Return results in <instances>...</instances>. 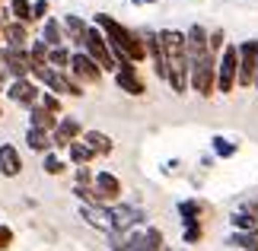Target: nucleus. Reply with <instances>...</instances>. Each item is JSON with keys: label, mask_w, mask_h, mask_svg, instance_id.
<instances>
[{"label": "nucleus", "mask_w": 258, "mask_h": 251, "mask_svg": "<svg viewBox=\"0 0 258 251\" xmlns=\"http://www.w3.org/2000/svg\"><path fill=\"white\" fill-rule=\"evenodd\" d=\"M230 223L236 226V232H252V229H258V219L255 213H245V210H239V213L230 216Z\"/></svg>", "instance_id": "nucleus-23"}, {"label": "nucleus", "mask_w": 258, "mask_h": 251, "mask_svg": "<svg viewBox=\"0 0 258 251\" xmlns=\"http://www.w3.org/2000/svg\"><path fill=\"white\" fill-rule=\"evenodd\" d=\"M178 213H182L185 223H191V219H198L201 207H198V200H182V204H178Z\"/></svg>", "instance_id": "nucleus-32"}, {"label": "nucleus", "mask_w": 258, "mask_h": 251, "mask_svg": "<svg viewBox=\"0 0 258 251\" xmlns=\"http://www.w3.org/2000/svg\"><path fill=\"white\" fill-rule=\"evenodd\" d=\"M83 134V124L77 121V118H61V124H57V130H54V146H71V143H77V137Z\"/></svg>", "instance_id": "nucleus-14"}, {"label": "nucleus", "mask_w": 258, "mask_h": 251, "mask_svg": "<svg viewBox=\"0 0 258 251\" xmlns=\"http://www.w3.org/2000/svg\"><path fill=\"white\" fill-rule=\"evenodd\" d=\"M223 42H226V38H223V29H220V32H214V35H211V57H214V54H217V51L223 48Z\"/></svg>", "instance_id": "nucleus-37"}, {"label": "nucleus", "mask_w": 258, "mask_h": 251, "mask_svg": "<svg viewBox=\"0 0 258 251\" xmlns=\"http://www.w3.org/2000/svg\"><path fill=\"white\" fill-rule=\"evenodd\" d=\"M83 48H86V54L99 64V70H115V73H118V61H115L112 48H108V38H105L102 32L89 29V32H86V45H83Z\"/></svg>", "instance_id": "nucleus-5"}, {"label": "nucleus", "mask_w": 258, "mask_h": 251, "mask_svg": "<svg viewBox=\"0 0 258 251\" xmlns=\"http://www.w3.org/2000/svg\"><path fill=\"white\" fill-rule=\"evenodd\" d=\"M236 149H239V146H236L233 140H226V137H214V153H217V156L230 159V156H236Z\"/></svg>", "instance_id": "nucleus-30"}, {"label": "nucleus", "mask_w": 258, "mask_h": 251, "mask_svg": "<svg viewBox=\"0 0 258 251\" xmlns=\"http://www.w3.org/2000/svg\"><path fill=\"white\" fill-rule=\"evenodd\" d=\"M0 172L7 178H16L23 172V156H19V149L13 143H0Z\"/></svg>", "instance_id": "nucleus-15"}, {"label": "nucleus", "mask_w": 258, "mask_h": 251, "mask_svg": "<svg viewBox=\"0 0 258 251\" xmlns=\"http://www.w3.org/2000/svg\"><path fill=\"white\" fill-rule=\"evenodd\" d=\"M48 51H51V48H48L45 42H35L32 45V51H29V57H32V70L48 67Z\"/></svg>", "instance_id": "nucleus-28"}, {"label": "nucleus", "mask_w": 258, "mask_h": 251, "mask_svg": "<svg viewBox=\"0 0 258 251\" xmlns=\"http://www.w3.org/2000/svg\"><path fill=\"white\" fill-rule=\"evenodd\" d=\"M0 57L7 61V70L16 79H29V73H32V57L26 54V48H7Z\"/></svg>", "instance_id": "nucleus-10"}, {"label": "nucleus", "mask_w": 258, "mask_h": 251, "mask_svg": "<svg viewBox=\"0 0 258 251\" xmlns=\"http://www.w3.org/2000/svg\"><path fill=\"white\" fill-rule=\"evenodd\" d=\"M163 251H169V248H163Z\"/></svg>", "instance_id": "nucleus-42"}, {"label": "nucleus", "mask_w": 258, "mask_h": 251, "mask_svg": "<svg viewBox=\"0 0 258 251\" xmlns=\"http://www.w3.org/2000/svg\"><path fill=\"white\" fill-rule=\"evenodd\" d=\"M201 238H204V229H201V223H198V219L185 223V242H188V245H198Z\"/></svg>", "instance_id": "nucleus-31"}, {"label": "nucleus", "mask_w": 258, "mask_h": 251, "mask_svg": "<svg viewBox=\"0 0 258 251\" xmlns=\"http://www.w3.org/2000/svg\"><path fill=\"white\" fill-rule=\"evenodd\" d=\"M188 86H191L198 96H204V99L214 96V86H217V61H214V57H204V61L191 64Z\"/></svg>", "instance_id": "nucleus-3"}, {"label": "nucleus", "mask_w": 258, "mask_h": 251, "mask_svg": "<svg viewBox=\"0 0 258 251\" xmlns=\"http://www.w3.org/2000/svg\"><path fill=\"white\" fill-rule=\"evenodd\" d=\"M0 115H4V108H0Z\"/></svg>", "instance_id": "nucleus-41"}, {"label": "nucleus", "mask_w": 258, "mask_h": 251, "mask_svg": "<svg viewBox=\"0 0 258 251\" xmlns=\"http://www.w3.org/2000/svg\"><path fill=\"white\" fill-rule=\"evenodd\" d=\"M96 26L102 29V35L108 38V48H112L115 61H131V64H137V61H144V57H147L144 35L124 29L121 23H115L108 13H96Z\"/></svg>", "instance_id": "nucleus-1"}, {"label": "nucleus", "mask_w": 258, "mask_h": 251, "mask_svg": "<svg viewBox=\"0 0 258 251\" xmlns=\"http://www.w3.org/2000/svg\"><path fill=\"white\" fill-rule=\"evenodd\" d=\"M29 121H32V127H38V130H48V134H54V130H57V124H61V121H57V118H54L51 112H48L45 105H35L32 112H29Z\"/></svg>", "instance_id": "nucleus-20"}, {"label": "nucleus", "mask_w": 258, "mask_h": 251, "mask_svg": "<svg viewBox=\"0 0 258 251\" xmlns=\"http://www.w3.org/2000/svg\"><path fill=\"white\" fill-rule=\"evenodd\" d=\"M141 219H144V210H141V207H127V204L112 207V223H115V232H121V229L134 226V223H141Z\"/></svg>", "instance_id": "nucleus-17"}, {"label": "nucleus", "mask_w": 258, "mask_h": 251, "mask_svg": "<svg viewBox=\"0 0 258 251\" xmlns=\"http://www.w3.org/2000/svg\"><path fill=\"white\" fill-rule=\"evenodd\" d=\"M71 57L74 54H67V48H51V51H48V67L51 70H67L71 67Z\"/></svg>", "instance_id": "nucleus-25"}, {"label": "nucleus", "mask_w": 258, "mask_h": 251, "mask_svg": "<svg viewBox=\"0 0 258 251\" xmlns=\"http://www.w3.org/2000/svg\"><path fill=\"white\" fill-rule=\"evenodd\" d=\"M10 99H13L16 105H26V108H35L42 93H38V86L32 79H13V86H10Z\"/></svg>", "instance_id": "nucleus-12"}, {"label": "nucleus", "mask_w": 258, "mask_h": 251, "mask_svg": "<svg viewBox=\"0 0 258 251\" xmlns=\"http://www.w3.org/2000/svg\"><path fill=\"white\" fill-rule=\"evenodd\" d=\"M42 42H45L48 48H61V26H57V19H45Z\"/></svg>", "instance_id": "nucleus-24"}, {"label": "nucleus", "mask_w": 258, "mask_h": 251, "mask_svg": "<svg viewBox=\"0 0 258 251\" xmlns=\"http://www.w3.org/2000/svg\"><path fill=\"white\" fill-rule=\"evenodd\" d=\"M80 213H83V219L93 229H99V232H108L112 235L115 232V223H112V210L108 207H89V204H83L80 207Z\"/></svg>", "instance_id": "nucleus-13"}, {"label": "nucleus", "mask_w": 258, "mask_h": 251, "mask_svg": "<svg viewBox=\"0 0 258 251\" xmlns=\"http://www.w3.org/2000/svg\"><path fill=\"white\" fill-rule=\"evenodd\" d=\"M83 143L93 149V153H99V156H108L115 149V143H112V137L108 134H102V130H86L83 134Z\"/></svg>", "instance_id": "nucleus-19"}, {"label": "nucleus", "mask_w": 258, "mask_h": 251, "mask_svg": "<svg viewBox=\"0 0 258 251\" xmlns=\"http://www.w3.org/2000/svg\"><path fill=\"white\" fill-rule=\"evenodd\" d=\"M258 79V42H242L239 45V86H255Z\"/></svg>", "instance_id": "nucleus-6"}, {"label": "nucleus", "mask_w": 258, "mask_h": 251, "mask_svg": "<svg viewBox=\"0 0 258 251\" xmlns=\"http://www.w3.org/2000/svg\"><path fill=\"white\" fill-rule=\"evenodd\" d=\"M10 245H13V229H10V226H0V251H7Z\"/></svg>", "instance_id": "nucleus-36"}, {"label": "nucleus", "mask_w": 258, "mask_h": 251, "mask_svg": "<svg viewBox=\"0 0 258 251\" xmlns=\"http://www.w3.org/2000/svg\"><path fill=\"white\" fill-rule=\"evenodd\" d=\"M64 29H67V35H71V42H74V45H86V32H89V26L83 23L80 16H71V13H67V16H64Z\"/></svg>", "instance_id": "nucleus-22"}, {"label": "nucleus", "mask_w": 258, "mask_h": 251, "mask_svg": "<svg viewBox=\"0 0 258 251\" xmlns=\"http://www.w3.org/2000/svg\"><path fill=\"white\" fill-rule=\"evenodd\" d=\"M32 76L38 79V83H45V86H48V93H57V96H74V99H80V96H83L80 83H77L74 76H67L64 70L38 67V70H32Z\"/></svg>", "instance_id": "nucleus-2"}, {"label": "nucleus", "mask_w": 258, "mask_h": 251, "mask_svg": "<svg viewBox=\"0 0 258 251\" xmlns=\"http://www.w3.org/2000/svg\"><path fill=\"white\" fill-rule=\"evenodd\" d=\"M163 232L160 229H147V232L141 235H134V238H127V242L121 248H115V251H163Z\"/></svg>", "instance_id": "nucleus-11"}, {"label": "nucleus", "mask_w": 258, "mask_h": 251, "mask_svg": "<svg viewBox=\"0 0 258 251\" xmlns=\"http://www.w3.org/2000/svg\"><path fill=\"white\" fill-rule=\"evenodd\" d=\"M38 105H45L51 115H57V112H61V102H57V96H54V93H42V99H38Z\"/></svg>", "instance_id": "nucleus-34"}, {"label": "nucleus", "mask_w": 258, "mask_h": 251, "mask_svg": "<svg viewBox=\"0 0 258 251\" xmlns=\"http://www.w3.org/2000/svg\"><path fill=\"white\" fill-rule=\"evenodd\" d=\"M13 16H16V23H32V4L29 0H13Z\"/></svg>", "instance_id": "nucleus-29"}, {"label": "nucleus", "mask_w": 258, "mask_h": 251, "mask_svg": "<svg viewBox=\"0 0 258 251\" xmlns=\"http://www.w3.org/2000/svg\"><path fill=\"white\" fill-rule=\"evenodd\" d=\"M144 42H147V54H150V61H153L156 76L169 79V61H166V48H163V42H160V32H147Z\"/></svg>", "instance_id": "nucleus-9"}, {"label": "nucleus", "mask_w": 258, "mask_h": 251, "mask_svg": "<svg viewBox=\"0 0 258 251\" xmlns=\"http://www.w3.org/2000/svg\"><path fill=\"white\" fill-rule=\"evenodd\" d=\"M230 242L242 251H258V229H252V232H236Z\"/></svg>", "instance_id": "nucleus-26"}, {"label": "nucleus", "mask_w": 258, "mask_h": 251, "mask_svg": "<svg viewBox=\"0 0 258 251\" xmlns=\"http://www.w3.org/2000/svg\"><path fill=\"white\" fill-rule=\"evenodd\" d=\"M48 16V0H35L32 4V23L35 19H45Z\"/></svg>", "instance_id": "nucleus-35"}, {"label": "nucleus", "mask_w": 258, "mask_h": 251, "mask_svg": "<svg viewBox=\"0 0 258 251\" xmlns=\"http://www.w3.org/2000/svg\"><path fill=\"white\" fill-rule=\"evenodd\" d=\"M0 38H4V29H0Z\"/></svg>", "instance_id": "nucleus-39"}, {"label": "nucleus", "mask_w": 258, "mask_h": 251, "mask_svg": "<svg viewBox=\"0 0 258 251\" xmlns=\"http://www.w3.org/2000/svg\"><path fill=\"white\" fill-rule=\"evenodd\" d=\"M134 7H147V4H160V0H131Z\"/></svg>", "instance_id": "nucleus-38"}, {"label": "nucleus", "mask_w": 258, "mask_h": 251, "mask_svg": "<svg viewBox=\"0 0 258 251\" xmlns=\"http://www.w3.org/2000/svg\"><path fill=\"white\" fill-rule=\"evenodd\" d=\"M93 188H96V194L102 200H118V197H121V182H118L112 172H105V169L96 172V185Z\"/></svg>", "instance_id": "nucleus-16"}, {"label": "nucleus", "mask_w": 258, "mask_h": 251, "mask_svg": "<svg viewBox=\"0 0 258 251\" xmlns=\"http://www.w3.org/2000/svg\"><path fill=\"white\" fill-rule=\"evenodd\" d=\"M115 79H118V89H121V93H127V96H144V93H147V89H144V79L137 76V67H134L131 61H118Z\"/></svg>", "instance_id": "nucleus-7"}, {"label": "nucleus", "mask_w": 258, "mask_h": 251, "mask_svg": "<svg viewBox=\"0 0 258 251\" xmlns=\"http://www.w3.org/2000/svg\"><path fill=\"white\" fill-rule=\"evenodd\" d=\"M4 42H7V48H26V42H29L26 26L23 23H7L4 26Z\"/></svg>", "instance_id": "nucleus-21"}, {"label": "nucleus", "mask_w": 258, "mask_h": 251, "mask_svg": "<svg viewBox=\"0 0 258 251\" xmlns=\"http://www.w3.org/2000/svg\"><path fill=\"white\" fill-rule=\"evenodd\" d=\"M255 89H258V79H255Z\"/></svg>", "instance_id": "nucleus-40"}, {"label": "nucleus", "mask_w": 258, "mask_h": 251, "mask_svg": "<svg viewBox=\"0 0 258 251\" xmlns=\"http://www.w3.org/2000/svg\"><path fill=\"white\" fill-rule=\"evenodd\" d=\"M64 169H67V165H64L54 153H48V156H45V172H48V175H61Z\"/></svg>", "instance_id": "nucleus-33"}, {"label": "nucleus", "mask_w": 258, "mask_h": 251, "mask_svg": "<svg viewBox=\"0 0 258 251\" xmlns=\"http://www.w3.org/2000/svg\"><path fill=\"white\" fill-rule=\"evenodd\" d=\"M26 143L29 149H35V153H51V146H54V137L48 134V130H38V127H29L26 130Z\"/></svg>", "instance_id": "nucleus-18"}, {"label": "nucleus", "mask_w": 258, "mask_h": 251, "mask_svg": "<svg viewBox=\"0 0 258 251\" xmlns=\"http://www.w3.org/2000/svg\"><path fill=\"white\" fill-rule=\"evenodd\" d=\"M236 79H239V48H223V57L217 61V89L223 96L233 93Z\"/></svg>", "instance_id": "nucleus-4"}, {"label": "nucleus", "mask_w": 258, "mask_h": 251, "mask_svg": "<svg viewBox=\"0 0 258 251\" xmlns=\"http://www.w3.org/2000/svg\"><path fill=\"white\" fill-rule=\"evenodd\" d=\"M71 76L80 79V83H99L102 79V70L89 54H74L71 57Z\"/></svg>", "instance_id": "nucleus-8"}, {"label": "nucleus", "mask_w": 258, "mask_h": 251, "mask_svg": "<svg viewBox=\"0 0 258 251\" xmlns=\"http://www.w3.org/2000/svg\"><path fill=\"white\" fill-rule=\"evenodd\" d=\"M67 153H71V159H74L77 165H86L89 159L96 156V153H93V149H89L86 143H80V140H77V143H71V146H67Z\"/></svg>", "instance_id": "nucleus-27"}]
</instances>
